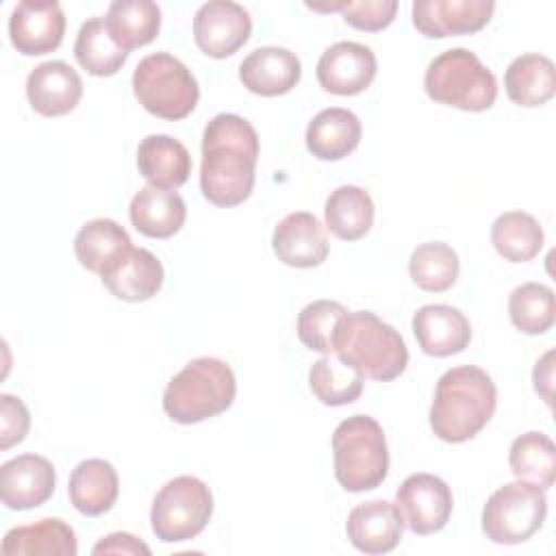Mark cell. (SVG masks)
Segmentation results:
<instances>
[{"label": "cell", "instance_id": "obj_31", "mask_svg": "<svg viewBox=\"0 0 556 556\" xmlns=\"http://www.w3.org/2000/svg\"><path fill=\"white\" fill-rule=\"evenodd\" d=\"M491 243L502 258L510 263H528L543 248V228L530 213L508 211L493 222Z\"/></svg>", "mask_w": 556, "mask_h": 556}, {"label": "cell", "instance_id": "obj_5", "mask_svg": "<svg viewBox=\"0 0 556 556\" xmlns=\"http://www.w3.org/2000/svg\"><path fill=\"white\" fill-rule=\"evenodd\" d=\"M334 478L350 491H371L389 473V450L382 426L369 415L343 419L332 434Z\"/></svg>", "mask_w": 556, "mask_h": 556}, {"label": "cell", "instance_id": "obj_35", "mask_svg": "<svg viewBox=\"0 0 556 556\" xmlns=\"http://www.w3.org/2000/svg\"><path fill=\"white\" fill-rule=\"evenodd\" d=\"M458 271V254L443 241H428L417 245L408 261V274L413 282L428 293L447 291L456 282Z\"/></svg>", "mask_w": 556, "mask_h": 556}, {"label": "cell", "instance_id": "obj_13", "mask_svg": "<svg viewBox=\"0 0 556 556\" xmlns=\"http://www.w3.org/2000/svg\"><path fill=\"white\" fill-rule=\"evenodd\" d=\"M65 35V15L54 0H24L9 17V37L24 56H41L56 50Z\"/></svg>", "mask_w": 556, "mask_h": 556}, {"label": "cell", "instance_id": "obj_26", "mask_svg": "<svg viewBox=\"0 0 556 556\" xmlns=\"http://www.w3.org/2000/svg\"><path fill=\"white\" fill-rule=\"evenodd\" d=\"M4 556H76L78 541L70 523L56 517H46L28 526L11 528L0 545Z\"/></svg>", "mask_w": 556, "mask_h": 556}, {"label": "cell", "instance_id": "obj_2", "mask_svg": "<svg viewBox=\"0 0 556 556\" xmlns=\"http://www.w3.org/2000/svg\"><path fill=\"white\" fill-rule=\"evenodd\" d=\"M495 406L497 389L482 367H452L434 387L430 428L445 443H465L491 421Z\"/></svg>", "mask_w": 556, "mask_h": 556}, {"label": "cell", "instance_id": "obj_12", "mask_svg": "<svg viewBox=\"0 0 556 556\" xmlns=\"http://www.w3.org/2000/svg\"><path fill=\"white\" fill-rule=\"evenodd\" d=\"M491 0H415L413 24L430 39L471 35L482 30L493 17Z\"/></svg>", "mask_w": 556, "mask_h": 556}, {"label": "cell", "instance_id": "obj_40", "mask_svg": "<svg viewBox=\"0 0 556 556\" xmlns=\"http://www.w3.org/2000/svg\"><path fill=\"white\" fill-rule=\"evenodd\" d=\"M91 554H96V556L98 554H128V556L143 554V556H148L150 547L128 532H111L93 545Z\"/></svg>", "mask_w": 556, "mask_h": 556}, {"label": "cell", "instance_id": "obj_36", "mask_svg": "<svg viewBox=\"0 0 556 556\" xmlns=\"http://www.w3.org/2000/svg\"><path fill=\"white\" fill-rule=\"evenodd\" d=\"M508 315L513 326L526 334L547 332L556 319L554 291L541 282L515 287L508 298Z\"/></svg>", "mask_w": 556, "mask_h": 556}, {"label": "cell", "instance_id": "obj_11", "mask_svg": "<svg viewBox=\"0 0 556 556\" xmlns=\"http://www.w3.org/2000/svg\"><path fill=\"white\" fill-rule=\"evenodd\" d=\"M250 13L237 2L211 0L195 11L193 39L206 56H232L250 39Z\"/></svg>", "mask_w": 556, "mask_h": 556}, {"label": "cell", "instance_id": "obj_8", "mask_svg": "<svg viewBox=\"0 0 556 556\" xmlns=\"http://www.w3.org/2000/svg\"><path fill=\"white\" fill-rule=\"evenodd\" d=\"M547 495L534 482L515 480L491 493L482 508V532L500 545H517L541 530Z\"/></svg>", "mask_w": 556, "mask_h": 556}, {"label": "cell", "instance_id": "obj_30", "mask_svg": "<svg viewBox=\"0 0 556 556\" xmlns=\"http://www.w3.org/2000/svg\"><path fill=\"white\" fill-rule=\"evenodd\" d=\"M326 228L343 241L363 239L374 224L371 195L356 185L337 187L324 206Z\"/></svg>", "mask_w": 556, "mask_h": 556}, {"label": "cell", "instance_id": "obj_33", "mask_svg": "<svg viewBox=\"0 0 556 556\" xmlns=\"http://www.w3.org/2000/svg\"><path fill=\"white\" fill-rule=\"evenodd\" d=\"M74 56L83 70L91 76H113L128 59L115 39L111 37L104 17L87 20L74 41Z\"/></svg>", "mask_w": 556, "mask_h": 556}, {"label": "cell", "instance_id": "obj_15", "mask_svg": "<svg viewBox=\"0 0 556 556\" xmlns=\"http://www.w3.org/2000/svg\"><path fill=\"white\" fill-rule=\"evenodd\" d=\"M54 467L39 454H20L0 467V497L11 510L46 504L54 493Z\"/></svg>", "mask_w": 556, "mask_h": 556}, {"label": "cell", "instance_id": "obj_22", "mask_svg": "<svg viewBox=\"0 0 556 556\" xmlns=\"http://www.w3.org/2000/svg\"><path fill=\"white\" fill-rule=\"evenodd\" d=\"M128 213L135 230L152 239H167L176 235L187 219V206L180 193L152 185L132 195Z\"/></svg>", "mask_w": 556, "mask_h": 556}, {"label": "cell", "instance_id": "obj_1", "mask_svg": "<svg viewBox=\"0 0 556 556\" xmlns=\"http://www.w3.org/2000/svg\"><path fill=\"white\" fill-rule=\"evenodd\" d=\"M258 161V135L254 126L235 113H217L202 135L200 189L215 206H237L254 189Z\"/></svg>", "mask_w": 556, "mask_h": 556}, {"label": "cell", "instance_id": "obj_20", "mask_svg": "<svg viewBox=\"0 0 556 556\" xmlns=\"http://www.w3.org/2000/svg\"><path fill=\"white\" fill-rule=\"evenodd\" d=\"M404 521L395 504L387 500H369L354 506L345 521L350 543L365 554H387L402 539Z\"/></svg>", "mask_w": 556, "mask_h": 556}, {"label": "cell", "instance_id": "obj_39", "mask_svg": "<svg viewBox=\"0 0 556 556\" xmlns=\"http://www.w3.org/2000/svg\"><path fill=\"white\" fill-rule=\"evenodd\" d=\"M30 428V413L26 404L9 393L0 395V450L22 443Z\"/></svg>", "mask_w": 556, "mask_h": 556}, {"label": "cell", "instance_id": "obj_27", "mask_svg": "<svg viewBox=\"0 0 556 556\" xmlns=\"http://www.w3.org/2000/svg\"><path fill=\"white\" fill-rule=\"evenodd\" d=\"M130 248L132 241L128 232L117 222L106 217L83 224L74 237V252L78 263L98 276L111 269Z\"/></svg>", "mask_w": 556, "mask_h": 556}, {"label": "cell", "instance_id": "obj_4", "mask_svg": "<svg viewBox=\"0 0 556 556\" xmlns=\"http://www.w3.org/2000/svg\"><path fill=\"white\" fill-rule=\"evenodd\" d=\"M235 395L237 380L230 365L213 356H200L167 382L163 410L169 419L191 426L228 410Z\"/></svg>", "mask_w": 556, "mask_h": 556}, {"label": "cell", "instance_id": "obj_19", "mask_svg": "<svg viewBox=\"0 0 556 556\" xmlns=\"http://www.w3.org/2000/svg\"><path fill=\"white\" fill-rule=\"evenodd\" d=\"M413 332L424 354L445 358L471 341L469 319L450 304H426L413 315Z\"/></svg>", "mask_w": 556, "mask_h": 556}, {"label": "cell", "instance_id": "obj_6", "mask_svg": "<svg viewBox=\"0 0 556 556\" xmlns=\"http://www.w3.org/2000/svg\"><path fill=\"white\" fill-rule=\"evenodd\" d=\"M430 100L460 111L480 113L497 98L495 74L467 48H452L434 56L424 74Z\"/></svg>", "mask_w": 556, "mask_h": 556}, {"label": "cell", "instance_id": "obj_17", "mask_svg": "<svg viewBox=\"0 0 556 556\" xmlns=\"http://www.w3.org/2000/svg\"><path fill=\"white\" fill-rule=\"evenodd\" d=\"M26 98L43 117L67 115L83 98V80L70 63L46 61L28 74Z\"/></svg>", "mask_w": 556, "mask_h": 556}, {"label": "cell", "instance_id": "obj_38", "mask_svg": "<svg viewBox=\"0 0 556 556\" xmlns=\"http://www.w3.org/2000/svg\"><path fill=\"white\" fill-rule=\"evenodd\" d=\"M397 13L395 0H361V2H345L341 15L345 24L356 30L378 33L387 28Z\"/></svg>", "mask_w": 556, "mask_h": 556}, {"label": "cell", "instance_id": "obj_32", "mask_svg": "<svg viewBox=\"0 0 556 556\" xmlns=\"http://www.w3.org/2000/svg\"><path fill=\"white\" fill-rule=\"evenodd\" d=\"M365 376L337 354H324L311 365L308 384L313 395L326 406L352 404L363 393Z\"/></svg>", "mask_w": 556, "mask_h": 556}, {"label": "cell", "instance_id": "obj_14", "mask_svg": "<svg viewBox=\"0 0 556 556\" xmlns=\"http://www.w3.org/2000/svg\"><path fill=\"white\" fill-rule=\"evenodd\" d=\"M376 54L356 41H337L317 61V80L334 96H356L376 78Z\"/></svg>", "mask_w": 556, "mask_h": 556}, {"label": "cell", "instance_id": "obj_28", "mask_svg": "<svg viewBox=\"0 0 556 556\" xmlns=\"http://www.w3.org/2000/svg\"><path fill=\"white\" fill-rule=\"evenodd\" d=\"M504 87L510 102L528 109L541 106L556 93V67L543 54H521L508 65Z\"/></svg>", "mask_w": 556, "mask_h": 556}, {"label": "cell", "instance_id": "obj_23", "mask_svg": "<svg viewBox=\"0 0 556 556\" xmlns=\"http://www.w3.org/2000/svg\"><path fill=\"white\" fill-rule=\"evenodd\" d=\"M363 135L361 119L341 106L319 111L306 126V148L319 161H339L356 150Z\"/></svg>", "mask_w": 556, "mask_h": 556}, {"label": "cell", "instance_id": "obj_7", "mask_svg": "<svg viewBox=\"0 0 556 556\" xmlns=\"http://www.w3.org/2000/svg\"><path fill=\"white\" fill-rule=\"evenodd\" d=\"M132 91L148 113L169 122L187 117L200 98L195 76L169 52H154L137 63Z\"/></svg>", "mask_w": 556, "mask_h": 556}, {"label": "cell", "instance_id": "obj_10", "mask_svg": "<svg viewBox=\"0 0 556 556\" xmlns=\"http://www.w3.org/2000/svg\"><path fill=\"white\" fill-rule=\"evenodd\" d=\"M452 506L454 497L450 486L432 473L408 476L395 493V508L404 526L419 536L443 530L452 515Z\"/></svg>", "mask_w": 556, "mask_h": 556}, {"label": "cell", "instance_id": "obj_34", "mask_svg": "<svg viewBox=\"0 0 556 556\" xmlns=\"http://www.w3.org/2000/svg\"><path fill=\"white\" fill-rule=\"evenodd\" d=\"M508 465L517 480H528L541 489H552L556 480V447L543 432L519 434L510 443Z\"/></svg>", "mask_w": 556, "mask_h": 556}, {"label": "cell", "instance_id": "obj_37", "mask_svg": "<svg viewBox=\"0 0 556 556\" xmlns=\"http://www.w3.org/2000/svg\"><path fill=\"white\" fill-rule=\"evenodd\" d=\"M348 308L332 300H315L298 315V339L315 352L334 354V330Z\"/></svg>", "mask_w": 556, "mask_h": 556}, {"label": "cell", "instance_id": "obj_3", "mask_svg": "<svg viewBox=\"0 0 556 556\" xmlns=\"http://www.w3.org/2000/svg\"><path fill=\"white\" fill-rule=\"evenodd\" d=\"M334 354L365 378L389 382L408 365L402 334L371 311H348L334 330Z\"/></svg>", "mask_w": 556, "mask_h": 556}, {"label": "cell", "instance_id": "obj_25", "mask_svg": "<svg viewBox=\"0 0 556 556\" xmlns=\"http://www.w3.org/2000/svg\"><path fill=\"white\" fill-rule=\"evenodd\" d=\"M119 493L115 467L104 458H87L78 463L70 476L67 495L74 508L87 517L104 515L113 508Z\"/></svg>", "mask_w": 556, "mask_h": 556}, {"label": "cell", "instance_id": "obj_16", "mask_svg": "<svg viewBox=\"0 0 556 556\" xmlns=\"http://www.w3.org/2000/svg\"><path fill=\"white\" fill-rule=\"evenodd\" d=\"M271 248L278 261L289 267H317L328 256V239L321 222L306 211L289 213L278 222L271 235Z\"/></svg>", "mask_w": 556, "mask_h": 556}, {"label": "cell", "instance_id": "obj_29", "mask_svg": "<svg viewBox=\"0 0 556 556\" xmlns=\"http://www.w3.org/2000/svg\"><path fill=\"white\" fill-rule=\"evenodd\" d=\"M104 24L115 43L130 52L154 41L161 30V9L150 0H115L106 11Z\"/></svg>", "mask_w": 556, "mask_h": 556}, {"label": "cell", "instance_id": "obj_24", "mask_svg": "<svg viewBox=\"0 0 556 556\" xmlns=\"http://www.w3.org/2000/svg\"><path fill=\"white\" fill-rule=\"evenodd\" d=\"M137 167L152 187L178 189L191 174V154L169 135H148L137 148Z\"/></svg>", "mask_w": 556, "mask_h": 556}, {"label": "cell", "instance_id": "obj_9", "mask_svg": "<svg viewBox=\"0 0 556 556\" xmlns=\"http://www.w3.org/2000/svg\"><path fill=\"white\" fill-rule=\"evenodd\" d=\"M213 515V495L195 476H178L161 486L152 502V532L163 543H180L198 536Z\"/></svg>", "mask_w": 556, "mask_h": 556}, {"label": "cell", "instance_id": "obj_41", "mask_svg": "<svg viewBox=\"0 0 556 556\" xmlns=\"http://www.w3.org/2000/svg\"><path fill=\"white\" fill-rule=\"evenodd\" d=\"M554 352H545L536 365H534V371H532V382H534V391L545 400L547 406H552V382H554Z\"/></svg>", "mask_w": 556, "mask_h": 556}, {"label": "cell", "instance_id": "obj_18", "mask_svg": "<svg viewBox=\"0 0 556 556\" xmlns=\"http://www.w3.org/2000/svg\"><path fill=\"white\" fill-rule=\"evenodd\" d=\"M302 76V65L295 52L278 46L252 50L239 65V80L256 96L274 98L289 93Z\"/></svg>", "mask_w": 556, "mask_h": 556}, {"label": "cell", "instance_id": "obj_21", "mask_svg": "<svg viewBox=\"0 0 556 556\" xmlns=\"http://www.w3.org/2000/svg\"><path fill=\"white\" fill-rule=\"evenodd\" d=\"M100 278L117 300L146 302L163 287V265L150 250L132 245Z\"/></svg>", "mask_w": 556, "mask_h": 556}]
</instances>
